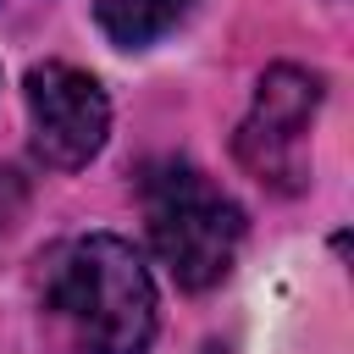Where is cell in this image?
Segmentation results:
<instances>
[{"label": "cell", "mask_w": 354, "mask_h": 354, "mask_svg": "<svg viewBox=\"0 0 354 354\" xmlns=\"http://www.w3.org/2000/svg\"><path fill=\"white\" fill-rule=\"evenodd\" d=\"M50 310L83 354H144L155 337V282L133 243L88 232L50 266Z\"/></svg>", "instance_id": "1"}, {"label": "cell", "mask_w": 354, "mask_h": 354, "mask_svg": "<svg viewBox=\"0 0 354 354\" xmlns=\"http://www.w3.org/2000/svg\"><path fill=\"white\" fill-rule=\"evenodd\" d=\"M144 216L155 254L177 277V288L205 293L216 288L243 243V210L188 160H155L144 171Z\"/></svg>", "instance_id": "2"}, {"label": "cell", "mask_w": 354, "mask_h": 354, "mask_svg": "<svg viewBox=\"0 0 354 354\" xmlns=\"http://www.w3.org/2000/svg\"><path fill=\"white\" fill-rule=\"evenodd\" d=\"M321 105V77L304 66H271L254 88V105L238 127V160L271 183V188H299L304 183V133Z\"/></svg>", "instance_id": "3"}, {"label": "cell", "mask_w": 354, "mask_h": 354, "mask_svg": "<svg viewBox=\"0 0 354 354\" xmlns=\"http://www.w3.org/2000/svg\"><path fill=\"white\" fill-rule=\"evenodd\" d=\"M22 94H28L33 149L50 166L72 171V166H88L100 155V144L111 133V100L88 72H77L66 61H39L28 72Z\"/></svg>", "instance_id": "4"}, {"label": "cell", "mask_w": 354, "mask_h": 354, "mask_svg": "<svg viewBox=\"0 0 354 354\" xmlns=\"http://www.w3.org/2000/svg\"><path fill=\"white\" fill-rule=\"evenodd\" d=\"M194 0H94V17L100 28L111 33V44L122 50H144L155 44L160 33H171L183 17H188Z\"/></svg>", "instance_id": "5"}]
</instances>
